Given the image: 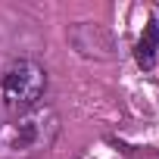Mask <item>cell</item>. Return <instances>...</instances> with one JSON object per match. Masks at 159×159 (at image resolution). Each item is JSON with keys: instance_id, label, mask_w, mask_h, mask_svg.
<instances>
[{"instance_id": "1", "label": "cell", "mask_w": 159, "mask_h": 159, "mask_svg": "<svg viewBox=\"0 0 159 159\" xmlns=\"http://www.w3.org/2000/svg\"><path fill=\"white\" fill-rule=\"evenodd\" d=\"M59 137V112L38 103L0 125V159H38Z\"/></svg>"}, {"instance_id": "2", "label": "cell", "mask_w": 159, "mask_h": 159, "mask_svg": "<svg viewBox=\"0 0 159 159\" xmlns=\"http://www.w3.org/2000/svg\"><path fill=\"white\" fill-rule=\"evenodd\" d=\"M47 91V69L34 59H13L0 78V97L3 106L13 112H25L41 103Z\"/></svg>"}, {"instance_id": "3", "label": "cell", "mask_w": 159, "mask_h": 159, "mask_svg": "<svg viewBox=\"0 0 159 159\" xmlns=\"http://www.w3.org/2000/svg\"><path fill=\"white\" fill-rule=\"evenodd\" d=\"M69 41L88 59H112V34L100 22H78L69 31Z\"/></svg>"}, {"instance_id": "4", "label": "cell", "mask_w": 159, "mask_h": 159, "mask_svg": "<svg viewBox=\"0 0 159 159\" xmlns=\"http://www.w3.org/2000/svg\"><path fill=\"white\" fill-rule=\"evenodd\" d=\"M156 53H159V19L150 16V22L143 25V34L134 44V59L143 72H150L156 66Z\"/></svg>"}]
</instances>
